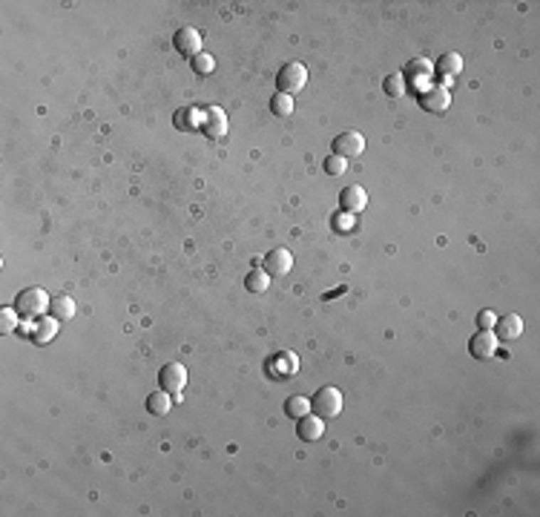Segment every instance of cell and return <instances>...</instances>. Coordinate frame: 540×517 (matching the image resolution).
I'll return each mask as SVG.
<instances>
[{
    "label": "cell",
    "mask_w": 540,
    "mask_h": 517,
    "mask_svg": "<svg viewBox=\"0 0 540 517\" xmlns=\"http://www.w3.org/2000/svg\"><path fill=\"white\" fill-rule=\"evenodd\" d=\"M52 299L46 297V290L43 287H26L18 293V299H15V311L26 319H41L46 311H49Z\"/></svg>",
    "instance_id": "cell-1"
},
{
    "label": "cell",
    "mask_w": 540,
    "mask_h": 517,
    "mask_svg": "<svg viewBox=\"0 0 540 517\" xmlns=\"http://www.w3.org/2000/svg\"><path fill=\"white\" fill-rule=\"evenodd\" d=\"M305 84H307V69L299 63V60H290V63H285L282 69H279V75H276V87H279V92L282 95H299L302 90H305Z\"/></svg>",
    "instance_id": "cell-2"
},
{
    "label": "cell",
    "mask_w": 540,
    "mask_h": 517,
    "mask_svg": "<svg viewBox=\"0 0 540 517\" xmlns=\"http://www.w3.org/2000/svg\"><path fill=\"white\" fill-rule=\"evenodd\" d=\"M311 408L317 411V417H322V420H334V417H339V411H342V394H339V388H319L317 391V397L311 400Z\"/></svg>",
    "instance_id": "cell-3"
},
{
    "label": "cell",
    "mask_w": 540,
    "mask_h": 517,
    "mask_svg": "<svg viewBox=\"0 0 540 517\" xmlns=\"http://www.w3.org/2000/svg\"><path fill=\"white\" fill-rule=\"evenodd\" d=\"M159 383L167 394H176V400H181V388L187 385V371H184V365L179 362H167L162 368V374H159Z\"/></svg>",
    "instance_id": "cell-4"
},
{
    "label": "cell",
    "mask_w": 540,
    "mask_h": 517,
    "mask_svg": "<svg viewBox=\"0 0 540 517\" xmlns=\"http://www.w3.org/2000/svg\"><path fill=\"white\" fill-rule=\"evenodd\" d=\"M362 150H365V138H362L359 132H354V129L339 132V135L334 138V156H339V159H345V161L362 156Z\"/></svg>",
    "instance_id": "cell-5"
},
{
    "label": "cell",
    "mask_w": 540,
    "mask_h": 517,
    "mask_svg": "<svg viewBox=\"0 0 540 517\" xmlns=\"http://www.w3.org/2000/svg\"><path fill=\"white\" fill-rule=\"evenodd\" d=\"M469 353H472L475 359H489V356H494V353H497V336H494V331H477V334L472 336V342H469Z\"/></svg>",
    "instance_id": "cell-6"
},
{
    "label": "cell",
    "mask_w": 540,
    "mask_h": 517,
    "mask_svg": "<svg viewBox=\"0 0 540 517\" xmlns=\"http://www.w3.org/2000/svg\"><path fill=\"white\" fill-rule=\"evenodd\" d=\"M296 434H299L302 442H317V439H322V434H325V420H322V417L305 414V417H299V422H296Z\"/></svg>",
    "instance_id": "cell-7"
},
{
    "label": "cell",
    "mask_w": 540,
    "mask_h": 517,
    "mask_svg": "<svg viewBox=\"0 0 540 517\" xmlns=\"http://www.w3.org/2000/svg\"><path fill=\"white\" fill-rule=\"evenodd\" d=\"M290 267H293V256L285 247H276L265 256V273L268 276H287Z\"/></svg>",
    "instance_id": "cell-8"
},
{
    "label": "cell",
    "mask_w": 540,
    "mask_h": 517,
    "mask_svg": "<svg viewBox=\"0 0 540 517\" xmlns=\"http://www.w3.org/2000/svg\"><path fill=\"white\" fill-rule=\"evenodd\" d=\"M173 43H176V49H179L181 55H190V58H196V55L201 52V35H198V29H193V26L179 29L176 38H173Z\"/></svg>",
    "instance_id": "cell-9"
},
{
    "label": "cell",
    "mask_w": 540,
    "mask_h": 517,
    "mask_svg": "<svg viewBox=\"0 0 540 517\" xmlns=\"http://www.w3.org/2000/svg\"><path fill=\"white\" fill-rule=\"evenodd\" d=\"M448 104H451V95H448L445 87H431V90H425V92L420 95V107H423L425 112H445Z\"/></svg>",
    "instance_id": "cell-10"
},
{
    "label": "cell",
    "mask_w": 540,
    "mask_h": 517,
    "mask_svg": "<svg viewBox=\"0 0 540 517\" xmlns=\"http://www.w3.org/2000/svg\"><path fill=\"white\" fill-rule=\"evenodd\" d=\"M339 207H342L345 213L356 215V213H362V210L368 207V193H365L362 187L351 184V187H345V190H342V196H339Z\"/></svg>",
    "instance_id": "cell-11"
},
{
    "label": "cell",
    "mask_w": 540,
    "mask_h": 517,
    "mask_svg": "<svg viewBox=\"0 0 540 517\" xmlns=\"http://www.w3.org/2000/svg\"><path fill=\"white\" fill-rule=\"evenodd\" d=\"M523 334V316L517 314H503L500 319H494V336H500L503 342H512Z\"/></svg>",
    "instance_id": "cell-12"
},
{
    "label": "cell",
    "mask_w": 540,
    "mask_h": 517,
    "mask_svg": "<svg viewBox=\"0 0 540 517\" xmlns=\"http://www.w3.org/2000/svg\"><path fill=\"white\" fill-rule=\"evenodd\" d=\"M434 72H437V78H440V81H451V78H457L460 72H462V58L454 55V52H445V55L437 58Z\"/></svg>",
    "instance_id": "cell-13"
},
{
    "label": "cell",
    "mask_w": 540,
    "mask_h": 517,
    "mask_svg": "<svg viewBox=\"0 0 540 517\" xmlns=\"http://www.w3.org/2000/svg\"><path fill=\"white\" fill-rule=\"evenodd\" d=\"M224 132H227V118H224V112H221L218 107H210V110L204 112V135H207L210 141H218Z\"/></svg>",
    "instance_id": "cell-14"
},
{
    "label": "cell",
    "mask_w": 540,
    "mask_h": 517,
    "mask_svg": "<svg viewBox=\"0 0 540 517\" xmlns=\"http://www.w3.org/2000/svg\"><path fill=\"white\" fill-rule=\"evenodd\" d=\"M170 408H173V397L162 388V391H152L149 397H147V411L149 414H156V417H164V414H170Z\"/></svg>",
    "instance_id": "cell-15"
},
{
    "label": "cell",
    "mask_w": 540,
    "mask_h": 517,
    "mask_svg": "<svg viewBox=\"0 0 540 517\" xmlns=\"http://www.w3.org/2000/svg\"><path fill=\"white\" fill-rule=\"evenodd\" d=\"M49 314H52L58 322H69V319L75 316V302H72V297H66V293L55 297L52 305H49Z\"/></svg>",
    "instance_id": "cell-16"
},
{
    "label": "cell",
    "mask_w": 540,
    "mask_h": 517,
    "mask_svg": "<svg viewBox=\"0 0 540 517\" xmlns=\"http://www.w3.org/2000/svg\"><path fill=\"white\" fill-rule=\"evenodd\" d=\"M406 75H408V81H425V78H431V63L425 58H414L403 69V78Z\"/></svg>",
    "instance_id": "cell-17"
},
{
    "label": "cell",
    "mask_w": 540,
    "mask_h": 517,
    "mask_svg": "<svg viewBox=\"0 0 540 517\" xmlns=\"http://www.w3.org/2000/svg\"><path fill=\"white\" fill-rule=\"evenodd\" d=\"M55 334H58V319H55V316H49V319H43V316H41V322H38V325H35V331H32V339H35V342H41V345H46Z\"/></svg>",
    "instance_id": "cell-18"
},
{
    "label": "cell",
    "mask_w": 540,
    "mask_h": 517,
    "mask_svg": "<svg viewBox=\"0 0 540 517\" xmlns=\"http://www.w3.org/2000/svg\"><path fill=\"white\" fill-rule=\"evenodd\" d=\"M285 414L293 417V420H299V417H305V414H311V400H305V397H287V403H285Z\"/></svg>",
    "instance_id": "cell-19"
},
{
    "label": "cell",
    "mask_w": 540,
    "mask_h": 517,
    "mask_svg": "<svg viewBox=\"0 0 540 517\" xmlns=\"http://www.w3.org/2000/svg\"><path fill=\"white\" fill-rule=\"evenodd\" d=\"M245 284H248V290H250V293H265V290L270 287V276H268L265 270H259V267H256V270H250V273H248Z\"/></svg>",
    "instance_id": "cell-20"
},
{
    "label": "cell",
    "mask_w": 540,
    "mask_h": 517,
    "mask_svg": "<svg viewBox=\"0 0 540 517\" xmlns=\"http://www.w3.org/2000/svg\"><path fill=\"white\" fill-rule=\"evenodd\" d=\"M270 112H273L276 118H287V115L293 112V98H290V95L276 92V95L270 98Z\"/></svg>",
    "instance_id": "cell-21"
},
{
    "label": "cell",
    "mask_w": 540,
    "mask_h": 517,
    "mask_svg": "<svg viewBox=\"0 0 540 517\" xmlns=\"http://www.w3.org/2000/svg\"><path fill=\"white\" fill-rule=\"evenodd\" d=\"M273 365H279V374L276 377H293L296 368H299V359L293 353H282L276 362H268V368H273Z\"/></svg>",
    "instance_id": "cell-22"
},
{
    "label": "cell",
    "mask_w": 540,
    "mask_h": 517,
    "mask_svg": "<svg viewBox=\"0 0 540 517\" xmlns=\"http://www.w3.org/2000/svg\"><path fill=\"white\" fill-rule=\"evenodd\" d=\"M382 90H385L388 98H403L406 95V78L403 75H388L385 84H382Z\"/></svg>",
    "instance_id": "cell-23"
},
{
    "label": "cell",
    "mask_w": 540,
    "mask_h": 517,
    "mask_svg": "<svg viewBox=\"0 0 540 517\" xmlns=\"http://www.w3.org/2000/svg\"><path fill=\"white\" fill-rule=\"evenodd\" d=\"M193 72H196V75H210V72H213V66H216V60L207 55V52H198L193 60Z\"/></svg>",
    "instance_id": "cell-24"
},
{
    "label": "cell",
    "mask_w": 540,
    "mask_h": 517,
    "mask_svg": "<svg viewBox=\"0 0 540 517\" xmlns=\"http://www.w3.org/2000/svg\"><path fill=\"white\" fill-rule=\"evenodd\" d=\"M18 311L15 308H4L0 311V334H12L15 328H18Z\"/></svg>",
    "instance_id": "cell-25"
},
{
    "label": "cell",
    "mask_w": 540,
    "mask_h": 517,
    "mask_svg": "<svg viewBox=\"0 0 540 517\" xmlns=\"http://www.w3.org/2000/svg\"><path fill=\"white\" fill-rule=\"evenodd\" d=\"M322 167H325V173H328V176H342V173L348 170L345 159H339V156H334V153H331V156L322 161Z\"/></svg>",
    "instance_id": "cell-26"
},
{
    "label": "cell",
    "mask_w": 540,
    "mask_h": 517,
    "mask_svg": "<svg viewBox=\"0 0 540 517\" xmlns=\"http://www.w3.org/2000/svg\"><path fill=\"white\" fill-rule=\"evenodd\" d=\"M494 319H497V316H494L492 311H480V316H477V328H480V331H492V328H494Z\"/></svg>",
    "instance_id": "cell-27"
}]
</instances>
